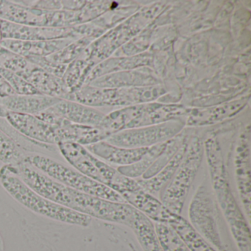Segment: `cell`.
<instances>
[{"instance_id": "ac0fdd59", "label": "cell", "mask_w": 251, "mask_h": 251, "mask_svg": "<svg viewBox=\"0 0 251 251\" xmlns=\"http://www.w3.org/2000/svg\"><path fill=\"white\" fill-rule=\"evenodd\" d=\"M48 110L70 123L95 127H100L105 117L92 107L67 100H61Z\"/></svg>"}, {"instance_id": "2e32d148", "label": "cell", "mask_w": 251, "mask_h": 251, "mask_svg": "<svg viewBox=\"0 0 251 251\" xmlns=\"http://www.w3.org/2000/svg\"><path fill=\"white\" fill-rule=\"evenodd\" d=\"M127 203L157 223L170 225L178 214L172 212L156 197L145 192L142 187L122 195Z\"/></svg>"}, {"instance_id": "8992f818", "label": "cell", "mask_w": 251, "mask_h": 251, "mask_svg": "<svg viewBox=\"0 0 251 251\" xmlns=\"http://www.w3.org/2000/svg\"><path fill=\"white\" fill-rule=\"evenodd\" d=\"M188 109L180 105L143 103L117 110L105 117V126L112 132L154 126L167 122L182 120Z\"/></svg>"}, {"instance_id": "4dcf8cb0", "label": "cell", "mask_w": 251, "mask_h": 251, "mask_svg": "<svg viewBox=\"0 0 251 251\" xmlns=\"http://www.w3.org/2000/svg\"><path fill=\"white\" fill-rule=\"evenodd\" d=\"M7 113H8V111L5 109V107L2 105V101H1V98H0V117H3V118H5V117H6Z\"/></svg>"}, {"instance_id": "d6986e66", "label": "cell", "mask_w": 251, "mask_h": 251, "mask_svg": "<svg viewBox=\"0 0 251 251\" xmlns=\"http://www.w3.org/2000/svg\"><path fill=\"white\" fill-rule=\"evenodd\" d=\"M86 149L105 163L125 167L139 161L148 152L149 148H125L115 146L106 141L88 145Z\"/></svg>"}, {"instance_id": "83f0119b", "label": "cell", "mask_w": 251, "mask_h": 251, "mask_svg": "<svg viewBox=\"0 0 251 251\" xmlns=\"http://www.w3.org/2000/svg\"><path fill=\"white\" fill-rule=\"evenodd\" d=\"M189 137V135L186 132L182 130L177 136L169 140L164 152L158 156L155 162L147 170L146 173L141 177V178H151L155 176L158 172L161 171L170 162V160L176 155V152L179 151Z\"/></svg>"}, {"instance_id": "7a4b0ae2", "label": "cell", "mask_w": 251, "mask_h": 251, "mask_svg": "<svg viewBox=\"0 0 251 251\" xmlns=\"http://www.w3.org/2000/svg\"><path fill=\"white\" fill-rule=\"evenodd\" d=\"M215 199L221 208L239 251H251L250 223L244 215L229 183L223 151L217 136L209 133L203 142Z\"/></svg>"}, {"instance_id": "f1b7e54d", "label": "cell", "mask_w": 251, "mask_h": 251, "mask_svg": "<svg viewBox=\"0 0 251 251\" xmlns=\"http://www.w3.org/2000/svg\"><path fill=\"white\" fill-rule=\"evenodd\" d=\"M27 155L0 130V161L5 164H18L24 161Z\"/></svg>"}, {"instance_id": "7402d4cb", "label": "cell", "mask_w": 251, "mask_h": 251, "mask_svg": "<svg viewBox=\"0 0 251 251\" xmlns=\"http://www.w3.org/2000/svg\"><path fill=\"white\" fill-rule=\"evenodd\" d=\"M20 76L34 86L42 95L66 100L70 93L62 79L47 73L35 64H32L27 71Z\"/></svg>"}, {"instance_id": "3957f363", "label": "cell", "mask_w": 251, "mask_h": 251, "mask_svg": "<svg viewBox=\"0 0 251 251\" xmlns=\"http://www.w3.org/2000/svg\"><path fill=\"white\" fill-rule=\"evenodd\" d=\"M0 182L13 198L28 209L48 218L77 226H89L92 217L49 201L30 189L13 171L10 164L0 168Z\"/></svg>"}, {"instance_id": "ffe728a7", "label": "cell", "mask_w": 251, "mask_h": 251, "mask_svg": "<svg viewBox=\"0 0 251 251\" xmlns=\"http://www.w3.org/2000/svg\"><path fill=\"white\" fill-rule=\"evenodd\" d=\"M72 42L73 40L70 39L36 42L5 39L0 41V46L25 58L47 57L56 53Z\"/></svg>"}, {"instance_id": "4fadbf2b", "label": "cell", "mask_w": 251, "mask_h": 251, "mask_svg": "<svg viewBox=\"0 0 251 251\" xmlns=\"http://www.w3.org/2000/svg\"><path fill=\"white\" fill-rule=\"evenodd\" d=\"M75 29L38 27L14 24L0 19V41H51L74 38Z\"/></svg>"}, {"instance_id": "4316f807", "label": "cell", "mask_w": 251, "mask_h": 251, "mask_svg": "<svg viewBox=\"0 0 251 251\" xmlns=\"http://www.w3.org/2000/svg\"><path fill=\"white\" fill-rule=\"evenodd\" d=\"M167 142L168 141L151 147L147 153L139 161L130 165L117 167V171L130 178L138 179L142 177L155 162L158 156L164 152L167 147Z\"/></svg>"}, {"instance_id": "52a82bcc", "label": "cell", "mask_w": 251, "mask_h": 251, "mask_svg": "<svg viewBox=\"0 0 251 251\" xmlns=\"http://www.w3.org/2000/svg\"><path fill=\"white\" fill-rule=\"evenodd\" d=\"M24 161L51 178L79 192L112 202H126L120 194L111 188L95 181L75 169L67 167L50 157L42 154H27Z\"/></svg>"}, {"instance_id": "6da1fadb", "label": "cell", "mask_w": 251, "mask_h": 251, "mask_svg": "<svg viewBox=\"0 0 251 251\" xmlns=\"http://www.w3.org/2000/svg\"><path fill=\"white\" fill-rule=\"evenodd\" d=\"M13 171L41 196L91 217L127 226L134 208L126 202L106 201L79 192L51 178L26 161L10 164Z\"/></svg>"}, {"instance_id": "5bb4252c", "label": "cell", "mask_w": 251, "mask_h": 251, "mask_svg": "<svg viewBox=\"0 0 251 251\" xmlns=\"http://www.w3.org/2000/svg\"><path fill=\"white\" fill-rule=\"evenodd\" d=\"M5 119L16 130L29 139L47 145H58L56 126L48 124L32 114L11 111H8Z\"/></svg>"}, {"instance_id": "44dd1931", "label": "cell", "mask_w": 251, "mask_h": 251, "mask_svg": "<svg viewBox=\"0 0 251 251\" xmlns=\"http://www.w3.org/2000/svg\"><path fill=\"white\" fill-rule=\"evenodd\" d=\"M61 100L44 95H14L1 98L2 105L7 111L32 115H36L49 109Z\"/></svg>"}, {"instance_id": "9a60e30c", "label": "cell", "mask_w": 251, "mask_h": 251, "mask_svg": "<svg viewBox=\"0 0 251 251\" xmlns=\"http://www.w3.org/2000/svg\"><path fill=\"white\" fill-rule=\"evenodd\" d=\"M248 98L236 100L207 108L188 110L185 125L189 127L213 126L231 118L240 112L247 104Z\"/></svg>"}, {"instance_id": "603a6c76", "label": "cell", "mask_w": 251, "mask_h": 251, "mask_svg": "<svg viewBox=\"0 0 251 251\" xmlns=\"http://www.w3.org/2000/svg\"><path fill=\"white\" fill-rule=\"evenodd\" d=\"M190 137V136H189ZM189 139L182 145L181 148L176 152V155L170 160V162L153 177L148 179H136L139 186L142 189L151 195L156 196L159 195L161 191L167 186V183L171 180L177 170L179 164L183 159V155L186 152Z\"/></svg>"}, {"instance_id": "d4e9b609", "label": "cell", "mask_w": 251, "mask_h": 251, "mask_svg": "<svg viewBox=\"0 0 251 251\" xmlns=\"http://www.w3.org/2000/svg\"><path fill=\"white\" fill-rule=\"evenodd\" d=\"M0 130L8 136L22 151L31 152V154H47L57 152L58 151L56 145H47L36 142L26 137L16 130L3 117H0Z\"/></svg>"}, {"instance_id": "e0dca14e", "label": "cell", "mask_w": 251, "mask_h": 251, "mask_svg": "<svg viewBox=\"0 0 251 251\" xmlns=\"http://www.w3.org/2000/svg\"><path fill=\"white\" fill-rule=\"evenodd\" d=\"M57 132L58 143L73 142L83 146L105 141L111 135L110 132L102 127L75 124L63 118L57 125Z\"/></svg>"}, {"instance_id": "277c9868", "label": "cell", "mask_w": 251, "mask_h": 251, "mask_svg": "<svg viewBox=\"0 0 251 251\" xmlns=\"http://www.w3.org/2000/svg\"><path fill=\"white\" fill-rule=\"evenodd\" d=\"M58 151L67 162L87 177L111 188L120 195L139 189L136 180L123 176L117 170L89 152L86 147L73 142H59Z\"/></svg>"}, {"instance_id": "9c48e42d", "label": "cell", "mask_w": 251, "mask_h": 251, "mask_svg": "<svg viewBox=\"0 0 251 251\" xmlns=\"http://www.w3.org/2000/svg\"><path fill=\"white\" fill-rule=\"evenodd\" d=\"M0 19L30 27L70 28L77 24L78 15L76 11H46L17 2L0 1Z\"/></svg>"}, {"instance_id": "8fae6325", "label": "cell", "mask_w": 251, "mask_h": 251, "mask_svg": "<svg viewBox=\"0 0 251 251\" xmlns=\"http://www.w3.org/2000/svg\"><path fill=\"white\" fill-rule=\"evenodd\" d=\"M185 126L184 121L175 120L121 130L113 133L105 141L120 148H150L173 139L183 130Z\"/></svg>"}, {"instance_id": "f546056e", "label": "cell", "mask_w": 251, "mask_h": 251, "mask_svg": "<svg viewBox=\"0 0 251 251\" xmlns=\"http://www.w3.org/2000/svg\"><path fill=\"white\" fill-rule=\"evenodd\" d=\"M0 75L2 76L14 89L16 95H40L42 94L30 83L17 73L0 67Z\"/></svg>"}, {"instance_id": "484cf974", "label": "cell", "mask_w": 251, "mask_h": 251, "mask_svg": "<svg viewBox=\"0 0 251 251\" xmlns=\"http://www.w3.org/2000/svg\"><path fill=\"white\" fill-rule=\"evenodd\" d=\"M169 226L176 232L190 251H219L203 239L190 223L180 215Z\"/></svg>"}, {"instance_id": "30bf717a", "label": "cell", "mask_w": 251, "mask_h": 251, "mask_svg": "<svg viewBox=\"0 0 251 251\" xmlns=\"http://www.w3.org/2000/svg\"><path fill=\"white\" fill-rule=\"evenodd\" d=\"M206 180L197 189L189 206V218L194 229L219 251H226L217 223V205Z\"/></svg>"}, {"instance_id": "ba28073f", "label": "cell", "mask_w": 251, "mask_h": 251, "mask_svg": "<svg viewBox=\"0 0 251 251\" xmlns=\"http://www.w3.org/2000/svg\"><path fill=\"white\" fill-rule=\"evenodd\" d=\"M164 93L165 90L164 88L160 86L105 89L88 85L69 94L66 100L79 102L92 108L105 105L130 106L138 104L148 103Z\"/></svg>"}, {"instance_id": "cb8c5ba5", "label": "cell", "mask_w": 251, "mask_h": 251, "mask_svg": "<svg viewBox=\"0 0 251 251\" xmlns=\"http://www.w3.org/2000/svg\"><path fill=\"white\" fill-rule=\"evenodd\" d=\"M128 227L133 230L145 251H164L158 240L152 220L136 209Z\"/></svg>"}, {"instance_id": "5b68a950", "label": "cell", "mask_w": 251, "mask_h": 251, "mask_svg": "<svg viewBox=\"0 0 251 251\" xmlns=\"http://www.w3.org/2000/svg\"><path fill=\"white\" fill-rule=\"evenodd\" d=\"M203 155L202 139L199 136H190L181 162L159 195L160 201L172 212L180 215Z\"/></svg>"}, {"instance_id": "7c38bea8", "label": "cell", "mask_w": 251, "mask_h": 251, "mask_svg": "<svg viewBox=\"0 0 251 251\" xmlns=\"http://www.w3.org/2000/svg\"><path fill=\"white\" fill-rule=\"evenodd\" d=\"M251 127L241 130L233 152V167L236 189L248 221H251Z\"/></svg>"}]
</instances>
